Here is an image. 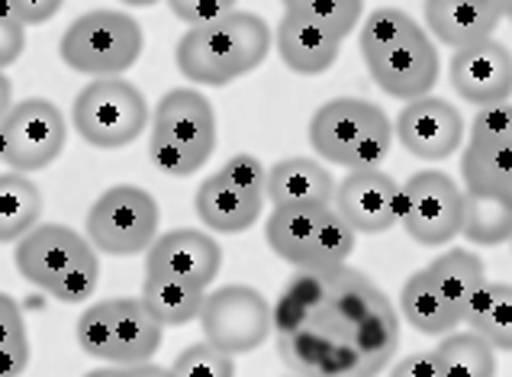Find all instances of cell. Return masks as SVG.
Segmentation results:
<instances>
[{
  "mask_svg": "<svg viewBox=\"0 0 512 377\" xmlns=\"http://www.w3.org/2000/svg\"><path fill=\"white\" fill-rule=\"evenodd\" d=\"M274 336L297 377H377L400 348V319L358 268H297L274 303Z\"/></svg>",
  "mask_w": 512,
  "mask_h": 377,
  "instance_id": "1",
  "label": "cell"
},
{
  "mask_svg": "<svg viewBox=\"0 0 512 377\" xmlns=\"http://www.w3.org/2000/svg\"><path fill=\"white\" fill-rule=\"evenodd\" d=\"M271 29L255 13L232 10L213 23L190 26L174 46V62L190 84L226 87L252 75L271 52Z\"/></svg>",
  "mask_w": 512,
  "mask_h": 377,
  "instance_id": "2",
  "label": "cell"
},
{
  "mask_svg": "<svg viewBox=\"0 0 512 377\" xmlns=\"http://www.w3.org/2000/svg\"><path fill=\"white\" fill-rule=\"evenodd\" d=\"M17 271L26 284L46 290L58 303H81L97 294L100 252L91 239L62 223H42L17 242Z\"/></svg>",
  "mask_w": 512,
  "mask_h": 377,
  "instance_id": "3",
  "label": "cell"
},
{
  "mask_svg": "<svg viewBox=\"0 0 512 377\" xmlns=\"http://www.w3.org/2000/svg\"><path fill=\"white\" fill-rule=\"evenodd\" d=\"M216 152V113L197 87H174L152 113L149 158L168 178H190Z\"/></svg>",
  "mask_w": 512,
  "mask_h": 377,
  "instance_id": "4",
  "label": "cell"
},
{
  "mask_svg": "<svg viewBox=\"0 0 512 377\" xmlns=\"http://www.w3.org/2000/svg\"><path fill=\"white\" fill-rule=\"evenodd\" d=\"M393 123L371 100L335 97L323 104L310 120L313 152L348 171L377 168L393 145Z\"/></svg>",
  "mask_w": 512,
  "mask_h": 377,
  "instance_id": "5",
  "label": "cell"
},
{
  "mask_svg": "<svg viewBox=\"0 0 512 377\" xmlns=\"http://www.w3.org/2000/svg\"><path fill=\"white\" fill-rule=\"evenodd\" d=\"M142 26L126 10H87L68 23L58 42L62 62L91 78H120L142 55Z\"/></svg>",
  "mask_w": 512,
  "mask_h": 377,
  "instance_id": "6",
  "label": "cell"
},
{
  "mask_svg": "<svg viewBox=\"0 0 512 377\" xmlns=\"http://www.w3.org/2000/svg\"><path fill=\"white\" fill-rule=\"evenodd\" d=\"M149 100L123 78H94L71 104V126L94 149L133 145L149 126Z\"/></svg>",
  "mask_w": 512,
  "mask_h": 377,
  "instance_id": "7",
  "label": "cell"
},
{
  "mask_svg": "<svg viewBox=\"0 0 512 377\" xmlns=\"http://www.w3.org/2000/svg\"><path fill=\"white\" fill-rule=\"evenodd\" d=\"M158 200L136 184H116L87 210V239L104 255H139L158 239Z\"/></svg>",
  "mask_w": 512,
  "mask_h": 377,
  "instance_id": "8",
  "label": "cell"
},
{
  "mask_svg": "<svg viewBox=\"0 0 512 377\" xmlns=\"http://www.w3.org/2000/svg\"><path fill=\"white\" fill-rule=\"evenodd\" d=\"M197 323L203 329V339L236 358L265 345L274 329V307L255 287L226 284L207 294Z\"/></svg>",
  "mask_w": 512,
  "mask_h": 377,
  "instance_id": "9",
  "label": "cell"
},
{
  "mask_svg": "<svg viewBox=\"0 0 512 377\" xmlns=\"http://www.w3.org/2000/svg\"><path fill=\"white\" fill-rule=\"evenodd\" d=\"M400 223L422 249L455 242L464 226V191L445 171H416L403 184Z\"/></svg>",
  "mask_w": 512,
  "mask_h": 377,
  "instance_id": "10",
  "label": "cell"
},
{
  "mask_svg": "<svg viewBox=\"0 0 512 377\" xmlns=\"http://www.w3.org/2000/svg\"><path fill=\"white\" fill-rule=\"evenodd\" d=\"M65 139L68 123L52 100H20L0 123V162L20 174L42 171L62 155Z\"/></svg>",
  "mask_w": 512,
  "mask_h": 377,
  "instance_id": "11",
  "label": "cell"
},
{
  "mask_svg": "<svg viewBox=\"0 0 512 377\" xmlns=\"http://www.w3.org/2000/svg\"><path fill=\"white\" fill-rule=\"evenodd\" d=\"M403 187L380 168L351 171L342 184H335V210L358 236H380L400 223Z\"/></svg>",
  "mask_w": 512,
  "mask_h": 377,
  "instance_id": "12",
  "label": "cell"
},
{
  "mask_svg": "<svg viewBox=\"0 0 512 377\" xmlns=\"http://www.w3.org/2000/svg\"><path fill=\"white\" fill-rule=\"evenodd\" d=\"M219 268H223V249L203 229H171L145 252V274L184 281L203 290L216 281Z\"/></svg>",
  "mask_w": 512,
  "mask_h": 377,
  "instance_id": "13",
  "label": "cell"
},
{
  "mask_svg": "<svg viewBox=\"0 0 512 377\" xmlns=\"http://www.w3.org/2000/svg\"><path fill=\"white\" fill-rule=\"evenodd\" d=\"M393 136L403 142L409 155L422 158V162H445L455 155L464 142V120L455 104L442 97H419L409 100L400 110Z\"/></svg>",
  "mask_w": 512,
  "mask_h": 377,
  "instance_id": "14",
  "label": "cell"
},
{
  "mask_svg": "<svg viewBox=\"0 0 512 377\" xmlns=\"http://www.w3.org/2000/svg\"><path fill=\"white\" fill-rule=\"evenodd\" d=\"M451 87L474 107L503 104L512 97V52L503 42L487 39L451 55Z\"/></svg>",
  "mask_w": 512,
  "mask_h": 377,
  "instance_id": "15",
  "label": "cell"
},
{
  "mask_svg": "<svg viewBox=\"0 0 512 377\" xmlns=\"http://www.w3.org/2000/svg\"><path fill=\"white\" fill-rule=\"evenodd\" d=\"M364 65H368L380 91L387 97L406 100V104L409 100L429 97V91L438 84V49L426 33H416L403 46L384 55H374Z\"/></svg>",
  "mask_w": 512,
  "mask_h": 377,
  "instance_id": "16",
  "label": "cell"
},
{
  "mask_svg": "<svg viewBox=\"0 0 512 377\" xmlns=\"http://www.w3.org/2000/svg\"><path fill=\"white\" fill-rule=\"evenodd\" d=\"M429 33L448 49H467L493 39L503 20L500 0H426Z\"/></svg>",
  "mask_w": 512,
  "mask_h": 377,
  "instance_id": "17",
  "label": "cell"
},
{
  "mask_svg": "<svg viewBox=\"0 0 512 377\" xmlns=\"http://www.w3.org/2000/svg\"><path fill=\"white\" fill-rule=\"evenodd\" d=\"M265 200H268L265 194L245 191L236 181H229L223 171H216L197 187L194 207L200 223L210 232L236 236V232H245L258 223V216L265 213Z\"/></svg>",
  "mask_w": 512,
  "mask_h": 377,
  "instance_id": "18",
  "label": "cell"
},
{
  "mask_svg": "<svg viewBox=\"0 0 512 377\" xmlns=\"http://www.w3.org/2000/svg\"><path fill=\"white\" fill-rule=\"evenodd\" d=\"M274 46L290 71H297V75H323V71L335 65V58H339L342 39L319 23L306 20L303 13L284 10L274 33Z\"/></svg>",
  "mask_w": 512,
  "mask_h": 377,
  "instance_id": "19",
  "label": "cell"
},
{
  "mask_svg": "<svg viewBox=\"0 0 512 377\" xmlns=\"http://www.w3.org/2000/svg\"><path fill=\"white\" fill-rule=\"evenodd\" d=\"M113 303V352L110 365H139L152 361L162 348V323L145 307L142 297H110Z\"/></svg>",
  "mask_w": 512,
  "mask_h": 377,
  "instance_id": "20",
  "label": "cell"
},
{
  "mask_svg": "<svg viewBox=\"0 0 512 377\" xmlns=\"http://www.w3.org/2000/svg\"><path fill=\"white\" fill-rule=\"evenodd\" d=\"M268 200L274 207H303V203H316V207H332L335 200V181L332 174L313 162V158H281L268 171Z\"/></svg>",
  "mask_w": 512,
  "mask_h": 377,
  "instance_id": "21",
  "label": "cell"
},
{
  "mask_svg": "<svg viewBox=\"0 0 512 377\" xmlns=\"http://www.w3.org/2000/svg\"><path fill=\"white\" fill-rule=\"evenodd\" d=\"M332 207H316V203H303V207H274L265 223V239L277 258L287 265L303 268L310 258L313 239Z\"/></svg>",
  "mask_w": 512,
  "mask_h": 377,
  "instance_id": "22",
  "label": "cell"
},
{
  "mask_svg": "<svg viewBox=\"0 0 512 377\" xmlns=\"http://www.w3.org/2000/svg\"><path fill=\"white\" fill-rule=\"evenodd\" d=\"M400 313L409 326H413L416 332H422V336H448L451 329L461 326V313L442 297V290L432 284L426 268L413 271L403 281Z\"/></svg>",
  "mask_w": 512,
  "mask_h": 377,
  "instance_id": "23",
  "label": "cell"
},
{
  "mask_svg": "<svg viewBox=\"0 0 512 377\" xmlns=\"http://www.w3.org/2000/svg\"><path fill=\"white\" fill-rule=\"evenodd\" d=\"M426 274L432 278V284L442 290V297L461 313V323H464V313L471 307V300L480 294V287L487 284L484 261L467 249H448L438 255L432 265H426Z\"/></svg>",
  "mask_w": 512,
  "mask_h": 377,
  "instance_id": "24",
  "label": "cell"
},
{
  "mask_svg": "<svg viewBox=\"0 0 512 377\" xmlns=\"http://www.w3.org/2000/svg\"><path fill=\"white\" fill-rule=\"evenodd\" d=\"M461 178L467 194L506 197L512 187V142H467Z\"/></svg>",
  "mask_w": 512,
  "mask_h": 377,
  "instance_id": "25",
  "label": "cell"
},
{
  "mask_svg": "<svg viewBox=\"0 0 512 377\" xmlns=\"http://www.w3.org/2000/svg\"><path fill=\"white\" fill-rule=\"evenodd\" d=\"M464 326L500 352H512V284H484L464 313Z\"/></svg>",
  "mask_w": 512,
  "mask_h": 377,
  "instance_id": "26",
  "label": "cell"
},
{
  "mask_svg": "<svg viewBox=\"0 0 512 377\" xmlns=\"http://www.w3.org/2000/svg\"><path fill=\"white\" fill-rule=\"evenodd\" d=\"M42 216V191L20 171L0 174V242H20Z\"/></svg>",
  "mask_w": 512,
  "mask_h": 377,
  "instance_id": "27",
  "label": "cell"
},
{
  "mask_svg": "<svg viewBox=\"0 0 512 377\" xmlns=\"http://www.w3.org/2000/svg\"><path fill=\"white\" fill-rule=\"evenodd\" d=\"M203 300H207V290L194 287V284L171 281V278H152V274H145V281H142V303L152 310V316L162 326L194 323L203 310Z\"/></svg>",
  "mask_w": 512,
  "mask_h": 377,
  "instance_id": "28",
  "label": "cell"
},
{
  "mask_svg": "<svg viewBox=\"0 0 512 377\" xmlns=\"http://www.w3.org/2000/svg\"><path fill=\"white\" fill-rule=\"evenodd\" d=\"M445 377H496V348L477 332H448L432 348Z\"/></svg>",
  "mask_w": 512,
  "mask_h": 377,
  "instance_id": "29",
  "label": "cell"
},
{
  "mask_svg": "<svg viewBox=\"0 0 512 377\" xmlns=\"http://www.w3.org/2000/svg\"><path fill=\"white\" fill-rule=\"evenodd\" d=\"M461 236L477 245H503L512 239V203L493 194L464 191V226Z\"/></svg>",
  "mask_w": 512,
  "mask_h": 377,
  "instance_id": "30",
  "label": "cell"
},
{
  "mask_svg": "<svg viewBox=\"0 0 512 377\" xmlns=\"http://www.w3.org/2000/svg\"><path fill=\"white\" fill-rule=\"evenodd\" d=\"M416 33H422L419 23L409 17L400 7H377L371 10L361 23V36H358V49L361 58L368 62L374 55H384L390 49L403 46L406 39H413Z\"/></svg>",
  "mask_w": 512,
  "mask_h": 377,
  "instance_id": "31",
  "label": "cell"
},
{
  "mask_svg": "<svg viewBox=\"0 0 512 377\" xmlns=\"http://www.w3.org/2000/svg\"><path fill=\"white\" fill-rule=\"evenodd\" d=\"M29 332L20 303L0 294V377H23L29 368Z\"/></svg>",
  "mask_w": 512,
  "mask_h": 377,
  "instance_id": "32",
  "label": "cell"
},
{
  "mask_svg": "<svg viewBox=\"0 0 512 377\" xmlns=\"http://www.w3.org/2000/svg\"><path fill=\"white\" fill-rule=\"evenodd\" d=\"M355 242H358V232L351 229L339 216V210L332 207L323 226L316 232L310 258H306L303 268H339L351 258V252H355Z\"/></svg>",
  "mask_w": 512,
  "mask_h": 377,
  "instance_id": "33",
  "label": "cell"
},
{
  "mask_svg": "<svg viewBox=\"0 0 512 377\" xmlns=\"http://www.w3.org/2000/svg\"><path fill=\"white\" fill-rule=\"evenodd\" d=\"M75 336H78V345L84 355L110 361V352H113V303H110V297L91 303V307L78 316Z\"/></svg>",
  "mask_w": 512,
  "mask_h": 377,
  "instance_id": "34",
  "label": "cell"
},
{
  "mask_svg": "<svg viewBox=\"0 0 512 377\" xmlns=\"http://www.w3.org/2000/svg\"><path fill=\"white\" fill-rule=\"evenodd\" d=\"M174 377H236V361L210 342L187 345L171 365Z\"/></svg>",
  "mask_w": 512,
  "mask_h": 377,
  "instance_id": "35",
  "label": "cell"
},
{
  "mask_svg": "<svg viewBox=\"0 0 512 377\" xmlns=\"http://www.w3.org/2000/svg\"><path fill=\"white\" fill-rule=\"evenodd\" d=\"M361 10H364V0H306L303 7L290 13H303L306 20H313L339 39H345L355 33V26L361 23Z\"/></svg>",
  "mask_w": 512,
  "mask_h": 377,
  "instance_id": "36",
  "label": "cell"
},
{
  "mask_svg": "<svg viewBox=\"0 0 512 377\" xmlns=\"http://www.w3.org/2000/svg\"><path fill=\"white\" fill-rule=\"evenodd\" d=\"M467 142H512V104H490L480 107L471 123V139Z\"/></svg>",
  "mask_w": 512,
  "mask_h": 377,
  "instance_id": "37",
  "label": "cell"
},
{
  "mask_svg": "<svg viewBox=\"0 0 512 377\" xmlns=\"http://www.w3.org/2000/svg\"><path fill=\"white\" fill-rule=\"evenodd\" d=\"M171 13L178 17L181 23L190 26H203V23H213L226 13L236 10V0H168Z\"/></svg>",
  "mask_w": 512,
  "mask_h": 377,
  "instance_id": "38",
  "label": "cell"
},
{
  "mask_svg": "<svg viewBox=\"0 0 512 377\" xmlns=\"http://www.w3.org/2000/svg\"><path fill=\"white\" fill-rule=\"evenodd\" d=\"M219 171H223L229 181H236L239 187H245V191L268 197V171H265V165H261L255 155H245V152L232 155Z\"/></svg>",
  "mask_w": 512,
  "mask_h": 377,
  "instance_id": "39",
  "label": "cell"
},
{
  "mask_svg": "<svg viewBox=\"0 0 512 377\" xmlns=\"http://www.w3.org/2000/svg\"><path fill=\"white\" fill-rule=\"evenodd\" d=\"M10 4L17 10V20L23 26H42L62 10L65 0H10Z\"/></svg>",
  "mask_w": 512,
  "mask_h": 377,
  "instance_id": "40",
  "label": "cell"
},
{
  "mask_svg": "<svg viewBox=\"0 0 512 377\" xmlns=\"http://www.w3.org/2000/svg\"><path fill=\"white\" fill-rule=\"evenodd\" d=\"M23 49H26V26L0 20V71L20 62Z\"/></svg>",
  "mask_w": 512,
  "mask_h": 377,
  "instance_id": "41",
  "label": "cell"
},
{
  "mask_svg": "<svg viewBox=\"0 0 512 377\" xmlns=\"http://www.w3.org/2000/svg\"><path fill=\"white\" fill-rule=\"evenodd\" d=\"M390 377H445V371L432 352H416V355H406L400 365L390 371Z\"/></svg>",
  "mask_w": 512,
  "mask_h": 377,
  "instance_id": "42",
  "label": "cell"
},
{
  "mask_svg": "<svg viewBox=\"0 0 512 377\" xmlns=\"http://www.w3.org/2000/svg\"><path fill=\"white\" fill-rule=\"evenodd\" d=\"M123 377H174L171 368L155 365V361H139V365H123Z\"/></svg>",
  "mask_w": 512,
  "mask_h": 377,
  "instance_id": "43",
  "label": "cell"
},
{
  "mask_svg": "<svg viewBox=\"0 0 512 377\" xmlns=\"http://www.w3.org/2000/svg\"><path fill=\"white\" fill-rule=\"evenodd\" d=\"M10 110H13V81L0 71V123L7 120Z\"/></svg>",
  "mask_w": 512,
  "mask_h": 377,
  "instance_id": "44",
  "label": "cell"
},
{
  "mask_svg": "<svg viewBox=\"0 0 512 377\" xmlns=\"http://www.w3.org/2000/svg\"><path fill=\"white\" fill-rule=\"evenodd\" d=\"M84 377H123V368H97V371H87Z\"/></svg>",
  "mask_w": 512,
  "mask_h": 377,
  "instance_id": "45",
  "label": "cell"
},
{
  "mask_svg": "<svg viewBox=\"0 0 512 377\" xmlns=\"http://www.w3.org/2000/svg\"><path fill=\"white\" fill-rule=\"evenodd\" d=\"M120 4H126V7H152V4H158V0H120Z\"/></svg>",
  "mask_w": 512,
  "mask_h": 377,
  "instance_id": "46",
  "label": "cell"
},
{
  "mask_svg": "<svg viewBox=\"0 0 512 377\" xmlns=\"http://www.w3.org/2000/svg\"><path fill=\"white\" fill-rule=\"evenodd\" d=\"M500 10H503V20L512 23V0H500Z\"/></svg>",
  "mask_w": 512,
  "mask_h": 377,
  "instance_id": "47",
  "label": "cell"
},
{
  "mask_svg": "<svg viewBox=\"0 0 512 377\" xmlns=\"http://www.w3.org/2000/svg\"><path fill=\"white\" fill-rule=\"evenodd\" d=\"M281 4H284V10H297V7L306 4V0H281Z\"/></svg>",
  "mask_w": 512,
  "mask_h": 377,
  "instance_id": "48",
  "label": "cell"
},
{
  "mask_svg": "<svg viewBox=\"0 0 512 377\" xmlns=\"http://www.w3.org/2000/svg\"><path fill=\"white\" fill-rule=\"evenodd\" d=\"M503 200H509V203H512V187H509V194H506V197H503Z\"/></svg>",
  "mask_w": 512,
  "mask_h": 377,
  "instance_id": "49",
  "label": "cell"
},
{
  "mask_svg": "<svg viewBox=\"0 0 512 377\" xmlns=\"http://www.w3.org/2000/svg\"><path fill=\"white\" fill-rule=\"evenodd\" d=\"M509 242H512V239H509Z\"/></svg>",
  "mask_w": 512,
  "mask_h": 377,
  "instance_id": "50",
  "label": "cell"
}]
</instances>
